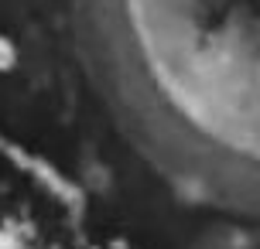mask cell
Instances as JSON below:
<instances>
[{"label":"cell","instance_id":"6da1fadb","mask_svg":"<svg viewBox=\"0 0 260 249\" xmlns=\"http://www.w3.org/2000/svg\"><path fill=\"white\" fill-rule=\"evenodd\" d=\"M151 140L219 201L260 215V0H123Z\"/></svg>","mask_w":260,"mask_h":249},{"label":"cell","instance_id":"7a4b0ae2","mask_svg":"<svg viewBox=\"0 0 260 249\" xmlns=\"http://www.w3.org/2000/svg\"><path fill=\"white\" fill-rule=\"evenodd\" d=\"M17 62V52H14V45L7 38H0V68H11Z\"/></svg>","mask_w":260,"mask_h":249}]
</instances>
